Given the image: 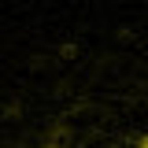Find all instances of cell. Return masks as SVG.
<instances>
[{"instance_id": "1", "label": "cell", "mask_w": 148, "mask_h": 148, "mask_svg": "<svg viewBox=\"0 0 148 148\" xmlns=\"http://www.w3.org/2000/svg\"><path fill=\"white\" fill-rule=\"evenodd\" d=\"M141 148H148V137H145V141H141Z\"/></svg>"}]
</instances>
